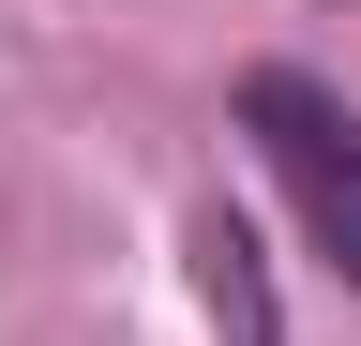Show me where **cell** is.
Masks as SVG:
<instances>
[{
	"label": "cell",
	"instance_id": "6da1fadb",
	"mask_svg": "<svg viewBox=\"0 0 361 346\" xmlns=\"http://www.w3.org/2000/svg\"><path fill=\"white\" fill-rule=\"evenodd\" d=\"M241 121H256V151L286 166V196L316 211V241L361 271V121L316 91V75H286V61H271V75H241Z\"/></svg>",
	"mask_w": 361,
	"mask_h": 346
}]
</instances>
